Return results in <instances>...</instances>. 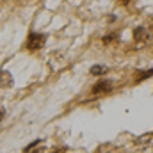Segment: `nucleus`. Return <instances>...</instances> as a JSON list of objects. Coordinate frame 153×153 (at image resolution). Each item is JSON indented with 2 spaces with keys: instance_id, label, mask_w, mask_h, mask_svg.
Returning a JSON list of instances; mask_svg holds the SVG:
<instances>
[{
  "instance_id": "obj_4",
  "label": "nucleus",
  "mask_w": 153,
  "mask_h": 153,
  "mask_svg": "<svg viewBox=\"0 0 153 153\" xmlns=\"http://www.w3.org/2000/svg\"><path fill=\"white\" fill-rule=\"evenodd\" d=\"M13 85V76L9 71H5V70H2L0 71V87H11Z\"/></svg>"
},
{
  "instance_id": "obj_11",
  "label": "nucleus",
  "mask_w": 153,
  "mask_h": 153,
  "mask_svg": "<svg viewBox=\"0 0 153 153\" xmlns=\"http://www.w3.org/2000/svg\"><path fill=\"white\" fill-rule=\"evenodd\" d=\"M4 116H5V111H4V109H0V121L4 119Z\"/></svg>"
},
{
  "instance_id": "obj_12",
  "label": "nucleus",
  "mask_w": 153,
  "mask_h": 153,
  "mask_svg": "<svg viewBox=\"0 0 153 153\" xmlns=\"http://www.w3.org/2000/svg\"><path fill=\"white\" fill-rule=\"evenodd\" d=\"M117 2H121V4H128L130 0H117Z\"/></svg>"
},
{
  "instance_id": "obj_6",
  "label": "nucleus",
  "mask_w": 153,
  "mask_h": 153,
  "mask_svg": "<svg viewBox=\"0 0 153 153\" xmlns=\"http://www.w3.org/2000/svg\"><path fill=\"white\" fill-rule=\"evenodd\" d=\"M105 71H107V68L102 66V64H94V66H91V70H89L91 75H102V73H105Z\"/></svg>"
},
{
  "instance_id": "obj_9",
  "label": "nucleus",
  "mask_w": 153,
  "mask_h": 153,
  "mask_svg": "<svg viewBox=\"0 0 153 153\" xmlns=\"http://www.w3.org/2000/svg\"><path fill=\"white\" fill-rule=\"evenodd\" d=\"M50 153H66V150L64 148H55V150H52Z\"/></svg>"
},
{
  "instance_id": "obj_8",
  "label": "nucleus",
  "mask_w": 153,
  "mask_h": 153,
  "mask_svg": "<svg viewBox=\"0 0 153 153\" xmlns=\"http://www.w3.org/2000/svg\"><path fill=\"white\" fill-rule=\"evenodd\" d=\"M39 144H41V139H38V141H34V143H30V144H29V146H27V148H25V150H23V152H25V153L32 152V150H34V148H38Z\"/></svg>"
},
{
  "instance_id": "obj_5",
  "label": "nucleus",
  "mask_w": 153,
  "mask_h": 153,
  "mask_svg": "<svg viewBox=\"0 0 153 153\" xmlns=\"http://www.w3.org/2000/svg\"><path fill=\"white\" fill-rule=\"evenodd\" d=\"M153 76V70H143V71H137V75H135V82H143L144 78H150Z\"/></svg>"
},
{
  "instance_id": "obj_1",
  "label": "nucleus",
  "mask_w": 153,
  "mask_h": 153,
  "mask_svg": "<svg viewBox=\"0 0 153 153\" xmlns=\"http://www.w3.org/2000/svg\"><path fill=\"white\" fill-rule=\"evenodd\" d=\"M46 41V36L45 34H38V32H30L29 34V39H27V48L29 50H39Z\"/></svg>"
},
{
  "instance_id": "obj_2",
  "label": "nucleus",
  "mask_w": 153,
  "mask_h": 153,
  "mask_svg": "<svg viewBox=\"0 0 153 153\" xmlns=\"http://www.w3.org/2000/svg\"><path fill=\"white\" fill-rule=\"evenodd\" d=\"M114 89V82L112 80H100L93 85L91 93L93 94H103V93H111Z\"/></svg>"
},
{
  "instance_id": "obj_3",
  "label": "nucleus",
  "mask_w": 153,
  "mask_h": 153,
  "mask_svg": "<svg viewBox=\"0 0 153 153\" xmlns=\"http://www.w3.org/2000/svg\"><path fill=\"white\" fill-rule=\"evenodd\" d=\"M150 39V30L144 29V27H137L134 30V41L135 43H146Z\"/></svg>"
},
{
  "instance_id": "obj_10",
  "label": "nucleus",
  "mask_w": 153,
  "mask_h": 153,
  "mask_svg": "<svg viewBox=\"0 0 153 153\" xmlns=\"http://www.w3.org/2000/svg\"><path fill=\"white\" fill-rule=\"evenodd\" d=\"M32 153H45V148H39V150H32Z\"/></svg>"
},
{
  "instance_id": "obj_7",
  "label": "nucleus",
  "mask_w": 153,
  "mask_h": 153,
  "mask_svg": "<svg viewBox=\"0 0 153 153\" xmlns=\"http://www.w3.org/2000/svg\"><path fill=\"white\" fill-rule=\"evenodd\" d=\"M117 38H119V34H117V32H111V34L103 36V39H102V41H103V45H111V43H112V41H116Z\"/></svg>"
}]
</instances>
